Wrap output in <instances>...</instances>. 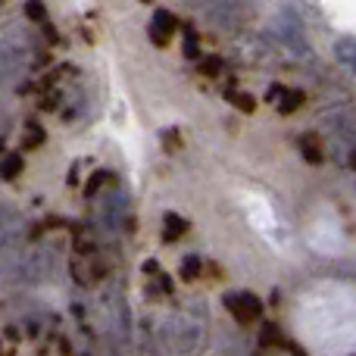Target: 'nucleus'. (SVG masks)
<instances>
[{
  "label": "nucleus",
  "instance_id": "obj_1",
  "mask_svg": "<svg viewBox=\"0 0 356 356\" xmlns=\"http://www.w3.org/2000/svg\"><path fill=\"white\" fill-rule=\"evenodd\" d=\"M56 272V253L50 247H10L0 250V288H35Z\"/></svg>",
  "mask_w": 356,
  "mask_h": 356
},
{
  "label": "nucleus",
  "instance_id": "obj_2",
  "mask_svg": "<svg viewBox=\"0 0 356 356\" xmlns=\"http://www.w3.org/2000/svg\"><path fill=\"white\" fill-rule=\"evenodd\" d=\"M207 328H209L207 303H203V300H194V303H188L184 309H178L172 319H169L166 334L175 341L178 350L191 353V350H200V347H203Z\"/></svg>",
  "mask_w": 356,
  "mask_h": 356
},
{
  "label": "nucleus",
  "instance_id": "obj_3",
  "mask_svg": "<svg viewBox=\"0 0 356 356\" xmlns=\"http://www.w3.org/2000/svg\"><path fill=\"white\" fill-rule=\"evenodd\" d=\"M31 56H35V44L25 31L13 29L0 35V88H10L29 72Z\"/></svg>",
  "mask_w": 356,
  "mask_h": 356
},
{
  "label": "nucleus",
  "instance_id": "obj_4",
  "mask_svg": "<svg viewBox=\"0 0 356 356\" xmlns=\"http://www.w3.org/2000/svg\"><path fill=\"white\" fill-rule=\"evenodd\" d=\"M269 35L272 41L282 50L294 56H309V44H307V31H303V22L294 10H278L269 22Z\"/></svg>",
  "mask_w": 356,
  "mask_h": 356
},
{
  "label": "nucleus",
  "instance_id": "obj_5",
  "mask_svg": "<svg viewBox=\"0 0 356 356\" xmlns=\"http://www.w3.org/2000/svg\"><path fill=\"white\" fill-rule=\"evenodd\" d=\"M104 325L106 332L116 341H129L131 338V313H129V300L119 288H106L104 291Z\"/></svg>",
  "mask_w": 356,
  "mask_h": 356
},
{
  "label": "nucleus",
  "instance_id": "obj_6",
  "mask_svg": "<svg viewBox=\"0 0 356 356\" xmlns=\"http://www.w3.org/2000/svg\"><path fill=\"white\" fill-rule=\"evenodd\" d=\"M97 219H100V225H104L106 232H122V228L131 222L129 194H125L122 188H116V184H110V191H106L104 203H100V209H97Z\"/></svg>",
  "mask_w": 356,
  "mask_h": 356
},
{
  "label": "nucleus",
  "instance_id": "obj_7",
  "mask_svg": "<svg viewBox=\"0 0 356 356\" xmlns=\"http://www.w3.org/2000/svg\"><path fill=\"white\" fill-rule=\"evenodd\" d=\"M203 10V16L209 19L213 25H219V29H238L241 22H244V0H197Z\"/></svg>",
  "mask_w": 356,
  "mask_h": 356
},
{
  "label": "nucleus",
  "instance_id": "obj_8",
  "mask_svg": "<svg viewBox=\"0 0 356 356\" xmlns=\"http://www.w3.org/2000/svg\"><path fill=\"white\" fill-rule=\"evenodd\" d=\"M25 238H29V219L22 216V209L0 200V250L19 247Z\"/></svg>",
  "mask_w": 356,
  "mask_h": 356
},
{
  "label": "nucleus",
  "instance_id": "obj_9",
  "mask_svg": "<svg viewBox=\"0 0 356 356\" xmlns=\"http://www.w3.org/2000/svg\"><path fill=\"white\" fill-rule=\"evenodd\" d=\"M222 303H225V309L241 325H253V322L263 316V303H259V297L250 294V291H228V294L222 297Z\"/></svg>",
  "mask_w": 356,
  "mask_h": 356
},
{
  "label": "nucleus",
  "instance_id": "obj_10",
  "mask_svg": "<svg viewBox=\"0 0 356 356\" xmlns=\"http://www.w3.org/2000/svg\"><path fill=\"white\" fill-rule=\"evenodd\" d=\"M175 29H178V19L172 16V13H169V10H156L154 19H150V41H154L156 47H166L169 38L175 35Z\"/></svg>",
  "mask_w": 356,
  "mask_h": 356
},
{
  "label": "nucleus",
  "instance_id": "obj_11",
  "mask_svg": "<svg viewBox=\"0 0 356 356\" xmlns=\"http://www.w3.org/2000/svg\"><path fill=\"white\" fill-rule=\"evenodd\" d=\"M266 100L275 104L278 113H294V110H300L303 94L300 91H288V88H282V85H272L269 94H266Z\"/></svg>",
  "mask_w": 356,
  "mask_h": 356
},
{
  "label": "nucleus",
  "instance_id": "obj_12",
  "mask_svg": "<svg viewBox=\"0 0 356 356\" xmlns=\"http://www.w3.org/2000/svg\"><path fill=\"white\" fill-rule=\"evenodd\" d=\"M334 56L341 66H347L356 75V35H344L334 41Z\"/></svg>",
  "mask_w": 356,
  "mask_h": 356
},
{
  "label": "nucleus",
  "instance_id": "obj_13",
  "mask_svg": "<svg viewBox=\"0 0 356 356\" xmlns=\"http://www.w3.org/2000/svg\"><path fill=\"white\" fill-rule=\"evenodd\" d=\"M259 344L266 347V350H288V353H300V347L291 344V341L282 338V332H278L275 325H266L263 328V338H259Z\"/></svg>",
  "mask_w": 356,
  "mask_h": 356
},
{
  "label": "nucleus",
  "instance_id": "obj_14",
  "mask_svg": "<svg viewBox=\"0 0 356 356\" xmlns=\"http://www.w3.org/2000/svg\"><path fill=\"white\" fill-rule=\"evenodd\" d=\"M188 232V219H181L178 213H166L163 216V238L166 241H178Z\"/></svg>",
  "mask_w": 356,
  "mask_h": 356
},
{
  "label": "nucleus",
  "instance_id": "obj_15",
  "mask_svg": "<svg viewBox=\"0 0 356 356\" xmlns=\"http://www.w3.org/2000/svg\"><path fill=\"white\" fill-rule=\"evenodd\" d=\"M297 147H300L303 160L307 163H322V144H319V135H303L300 141H297Z\"/></svg>",
  "mask_w": 356,
  "mask_h": 356
},
{
  "label": "nucleus",
  "instance_id": "obj_16",
  "mask_svg": "<svg viewBox=\"0 0 356 356\" xmlns=\"http://www.w3.org/2000/svg\"><path fill=\"white\" fill-rule=\"evenodd\" d=\"M19 172H22V156H19V154H6L3 160H0V178H3V181H13Z\"/></svg>",
  "mask_w": 356,
  "mask_h": 356
},
{
  "label": "nucleus",
  "instance_id": "obj_17",
  "mask_svg": "<svg viewBox=\"0 0 356 356\" xmlns=\"http://www.w3.org/2000/svg\"><path fill=\"white\" fill-rule=\"evenodd\" d=\"M44 144V129L38 122H29L25 125V138H22V147L31 150V147H41Z\"/></svg>",
  "mask_w": 356,
  "mask_h": 356
},
{
  "label": "nucleus",
  "instance_id": "obj_18",
  "mask_svg": "<svg viewBox=\"0 0 356 356\" xmlns=\"http://www.w3.org/2000/svg\"><path fill=\"white\" fill-rule=\"evenodd\" d=\"M106 181H113V175H110V172H104V169H100V172H94L91 178H88L85 197H94V194H97V191H104V188H106Z\"/></svg>",
  "mask_w": 356,
  "mask_h": 356
},
{
  "label": "nucleus",
  "instance_id": "obj_19",
  "mask_svg": "<svg viewBox=\"0 0 356 356\" xmlns=\"http://www.w3.org/2000/svg\"><path fill=\"white\" fill-rule=\"evenodd\" d=\"M25 16L31 22H47V10H44V0H25Z\"/></svg>",
  "mask_w": 356,
  "mask_h": 356
},
{
  "label": "nucleus",
  "instance_id": "obj_20",
  "mask_svg": "<svg viewBox=\"0 0 356 356\" xmlns=\"http://www.w3.org/2000/svg\"><path fill=\"white\" fill-rule=\"evenodd\" d=\"M228 100H232L234 106H241L244 113H253L257 110V100L250 97V94H241V91H228Z\"/></svg>",
  "mask_w": 356,
  "mask_h": 356
},
{
  "label": "nucleus",
  "instance_id": "obj_21",
  "mask_svg": "<svg viewBox=\"0 0 356 356\" xmlns=\"http://www.w3.org/2000/svg\"><path fill=\"white\" fill-rule=\"evenodd\" d=\"M200 275V257H184V263H181V278H197Z\"/></svg>",
  "mask_w": 356,
  "mask_h": 356
},
{
  "label": "nucleus",
  "instance_id": "obj_22",
  "mask_svg": "<svg viewBox=\"0 0 356 356\" xmlns=\"http://www.w3.org/2000/svg\"><path fill=\"white\" fill-rule=\"evenodd\" d=\"M200 72L203 75H219L222 72V60L219 56H207V60L200 63Z\"/></svg>",
  "mask_w": 356,
  "mask_h": 356
},
{
  "label": "nucleus",
  "instance_id": "obj_23",
  "mask_svg": "<svg viewBox=\"0 0 356 356\" xmlns=\"http://www.w3.org/2000/svg\"><path fill=\"white\" fill-rule=\"evenodd\" d=\"M184 56H188V60H197V56H200V50H197V38H194V31H184Z\"/></svg>",
  "mask_w": 356,
  "mask_h": 356
},
{
  "label": "nucleus",
  "instance_id": "obj_24",
  "mask_svg": "<svg viewBox=\"0 0 356 356\" xmlns=\"http://www.w3.org/2000/svg\"><path fill=\"white\" fill-rule=\"evenodd\" d=\"M3 135H6V122H0V141H3Z\"/></svg>",
  "mask_w": 356,
  "mask_h": 356
},
{
  "label": "nucleus",
  "instance_id": "obj_25",
  "mask_svg": "<svg viewBox=\"0 0 356 356\" xmlns=\"http://www.w3.org/2000/svg\"><path fill=\"white\" fill-rule=\"evenodd\" d=\"M350 163H353V166H356V150H353V154H350Z\"/></svg>",
  "mask_w": 356,
  "mask_h": 356
}]
</instances>
